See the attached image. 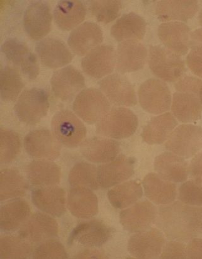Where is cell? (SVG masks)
I'll return each mask as SVG.
<instances>
[{"instance_id": "1", "label": "cell", "mask_w": 202, "mask_h": 259, "mask_svg": "<svg viewBox=\"0 0 202 259\" xmlns=\"http://www.w3.org/2000/svg\"><path fill=\"white\" fill-rule=\"evenodd\" d=\"M155 222L169 239L189 242L201 232L202 206L175 201L158 208Z\"/></svg>"}, {"instance_id": "2", "label": "cell", "mask_w": 202, "mask_h": 259, "mask_svg": "<svg viewBox=\"0 0 202 259\" xmlns=\"http://www.w3.org/2000/svg\"><path fill=\"white\" fill-rule=\"evenodd\" d=\"M139 125L135 113L124 107L111 109L97 123L96 133L101 137L112 140H124L132 137Z\"/></svg>"}, {"instance_id": "3", "label": "cell", "mask_w": 202, "mask_h": 259, "mask_svg": "<svg viewBox=\"0 0 202 259\" xmlns=\"http://www.w3.org/2000/svg\"><path fill=\"white\" fill-rule=\"evenodd\" d=\"M49 108L47 92L42 89L32 88L22 92L15 103L14 111L20 121L35 125L47 116Z\"/></svg>"}, {"instance_id": "4", "label": "cell", "mask_w": 202, "mask_h": 259, "mask_svg": "<svg viewBox=\"0 0 202 259\" xmlns=\"http://www.w3.org/2000/svg\"><path fill=\"white\" fill-rule=\"evenodd\" d=\"M148 61L152 72L164 81H178L186 70L180 56L162 46H150Z\"/></svg>"}, {"instance_id": "5", "label": "cell", "mask_w": 202, "mask_h": 259, "mask_svg": "<svg viewBox=\"0 0 202 259\" xmlns=\"http://www.w3.org/2000/svg\"><path fill=\"white\" fill-rule=\"evenodd\" d=\"M51 129L60 144L68 148L80 145L87 135V128L83 122L68 110H61L54 115Z\"/></svg>"}, {"instance_id": "6", "label": "cell", "mask_w": 202, "mask_h": 259, "mask_svg": "<svg viewBox=\"0 0 202 259\" xmlns=\"http://www.w3.org/2000/svg\"><path fill=\"white\" fill-rule=\"evenodd\" d=\"M165 147L183 158H193L202 150V127L191 124L179 125L166 141Z\"/></svg>"}, {"instance_id": "7", "label": "cell", "mask_w": 202, "mask_h": 259, "mask_svg": "<svg viewBox=\"0 0 202 259\" xmlns=\"http://www.w3.org/2000/svg\"><path fill=\"white\" fill-rule=\"evenodd\" d=\"M73 111L88 124L98 123L111 110V103L101 91L94 88L83 90L75 97Z\"/></svg>"}, {"instance_id": "8", "label": "cell", "mask_w": 202, "mask_h": 259, "mask_svg": "<svg viewBox=\"0 0 202 259\" xmlns=\"http://www.w3.org/2000/svg\"><path fill=\"white\" fill-rule=\"evenodd\" d=\"M138 96L140 106L149 114L159 115L170 110L172 96L165 81L161 79H147L139 87Z\"/></svg>"}, {"instance_id": "9", "label": "cell", "mask_w": 202, "mask_h": 259, "mask_svg": "<svg viewBox=\"0 0 202 259\" xmlns=\"http://www.w3.org/2000/svg\"><path fill=\"white\" fill-rule=\"evenodd\" d=\"M166 243L165 234L158 228H149L135 233L128 242V250L134 257L153 258L162 253Z\"/></svg>"}, {"instance_id": "10", "label": "cell", "mask_w": 202, "mask_h": 259, "mask_svg": "<svg viewBox=\"0 0 202 259\" xmlns=\"http://www.w3.org/2000/svg\"><path fill=\"white\" fill-rule=\"evenodd\" d=\"M24 143L28 155L37 160L53 161L60 155L61 144L47 129L32 131L25 137Z\"/></svg>"}, {"instance_id": "11", "label": "cell", "mask_w": 202, "mask_h": 259, "mask_svg": "<svg viewBox=\"0 0 202 259\" xmlns=\"http://www.w3.org/2000/svg\"><path fill=\"white\" fill-rule=\"evenodd\" d=\"M99 87L110 103L114 106L133 107L137 103L134 86L122 74H112L105 77L99 82Z\"/></svg>"}, {"instance_id": "12", "label": "cell", "mask_w": 202, "mask_h": 259, "mask_svg": "<svg viewBox=\"0 0 202 259\" xmlns=\"http://www.w3.org/2000/svg\"><path fill=\"white\" fill-rule=\"evenodd\" d=\"M85 84L83 74L72 66L56 71L51 79L54 95L64 102L70 101L77 96L83 91Z\"/></svg>"}, {"instance_id": "13", "label": "cell", "mask_w": 202, "mask_h": 259, "mask_svg": "<svg viewBox=\"0 0 202 259\" xmlns=\"http://www.w3.org/2000/svg\"><path fill=\"white\" fill-rule=\"evenodd\" d=\"M113 230L100 220H93L79 223L69 238V243L93 248L100 247L112 237Z\"/></svg>"}, {"instance_id": "14", "label": "cell", "mask_w": 202, "mask_h": 259, "mask_svg": "<svg viewBox=\"0 0 202 259\" xmlns=\"http://www.w3.org/2000/svg\"><path fill=\"white\" fill-rule=\"evenodd\" d=\"M2 52L30 80H34L39 74L37 58L26 44L15 38L5 41L2 46Z\"/></svg>"}, {"instance_id": "15", "label": "cell", "mask_w": 202, "mask_h": 259, "mask_svg": "<svg viewBox=\"0 0 202 259\" xmlns=\"http://www.w3.org/2000/svg\"><path fill=\"white\" fill-rule=\"evenodd\" d=\"M157 211L151 202H137L120 212L119 222L128 232H142L150 228L155 222Z\"/></svg>"}, {"instance_id": "16", "label": "cell", "mask_w": 202, "mask_h": 259, "mask_svg": "<svg viewBox=\"0 0 202 259\" xmlns=\"http://www.w3.org/2000/svg\"><path fill=\"white\" fill-rule=\"evenodd\" d=\"M135 165L134 158L120 155L109 162L99 165L98 167L99 187L110 188L129 180L134 175Z\"/></svg>"}, {"instance_id": "17", "label": "cell", "mask_w": 202, "mask_h": 259, "mask_svg": "<svg viewBox=\"0 0 202 259\" xmlns=\"http://www.w3.org/2000/svg\"><path fill=\"white\" fill-rule=\"evenodd\" d=\"M116 66V51L113 47L101 45L94 48L82 61L84 72L94 78L110 75Z\"/></svg>"}, {"instance_id": "18", "label": "cell", "mask_w": 202, "mask_h": 259, "mask_svg": "<svg viewBox=\"0 0 202 259\" xmlns=\"http://www.w3.org/2000/svg\"><path fill=\"white\" fill-rule=\"evenodd\" d=\"M51 23L52 15L47 3L33 2L25 12L24 29L33 40H42L47 36L50 32Z\"/></svg>"}, {"instance_id": "19", "label": "cell", "mask_w": 202, "mask_h": 259, "mask_svg": "<svg viewBox=\"0 0 202 259\" xmlns=\"http://www.w3.org/2000/svg\"><path fill=\"white\" fill-rule=\"evenodd\" d=\"M57 222L45 212H35L29 217L19 230V235L30 243H42L57 237Z\"/></svg>"}, {"instance_id": "20", "label": "cell", "mask_w": 202, "mask_h": 259, "mask_svg": "<svg viewBox=\"0 0 202 259\" xmlns=\"http://www.w3.org/2000/svg\"><path fill=\"white\" fill-rule=\"evenodd\" d=\"M148 51L139 40L124 41L117 46L116 66L121 73L135 72L142 70L148 60Z\"/></svg>"}, {"instance_id": "21", "label": "cell", "mask_w": 202, "mask_h": 259, "mask_svg": "<svg viewBox=\"0 0 202 259\" xmlns=\"http://www.w3.org/2000/svg\"><path fill=\"white\" fill-rule=\"evenodd\" d=\"M35 51L43 65L51 69L65 66L73 60V55L63 41L53 37L41 40L35 46Z\"/></svg>"}, {"instance_id": "22", "label": "cell", "mask_w": 202, "mask_h": 259, "mask_svg": "<svg viewBox=\"0 0 202 259\" xmlns=\"http://www.w3.org/2000/svg\"><path fill=\"white\" fill-rule=\"evenodd\" d=\"M158 36L169 50L179 56L188 53L190 48L191 30L181 22L163 23L158 28Z\"/></svg>"}, {"instance_id": "23", "label": "cell", "mask_w": 202, "mask_h": 259, "mask_svg": "<svg viewBox=\"0 0 202 259\" xmlns=\"http://www.w3.org/2000/svg\"><path fill=\"white\" fill-rule=\"evenodd\" d=\"M32 201L40 211L50 216L60 217L66 211V194L60 187H37L32 192Z\"/></svg>"}, {"instance_id": "24", "label": "cell", "mask_w": 202, "mask_h": 259, "mask_svg": "<svg viewBox=\"0 0 202 259\" xmlns=\"http://www.w3.org/2000/svg\"><path fill=\"white\" fill-rule=\"evenodd\" d=\"M103 38L101 28L95 23L87 22L71 32L68 45L76 55L84 56L100 46Z\"/></svg>"}, {"instance_id": "25", "label": "cell", "mask_w": 202, "mask_h": 259, "mask_svg": "<svg viewBox=\"0 0 202 259\" xmlns=\"http://www.w3.org/2000/svg\"><path fill=\"white\" fill-rule=\"evenodd\" d=\"M154 169L160 178L173 183H184L190 176L189 165L186 159L170 151H166L156 156Z\"/></svg>"}, {"instance_id": "26", "label": "cell", "mask_w": 202, "mask_h": 259, "mask_svg": "<svg viewBox=\"0 0 202 259\" xmlns=\"http://www.w3.org/2000/svg\"><path fill=\"white\" fill-rule=\"evenodd\" d=\"M82 155L94 163L109 162L118 156L119 143L106 137H94L84 141L80 147Z\"/></svg>"}, {"instance_id": "27", "label": "cell", "mask_w": 202, "mask_h": 259, "mask_svg": "<svg viewBox=\"0 0 202 259\" xmlns=\"http://www.w3.org/2000/svg\"><path fill=\"white\" fill-rule=\"evenodd\" d=\"M67 206L71 213L78 219H91L99 211L98 197L87 187H72L68 192Z\"/></svg>"}, {"instance_id": "28", "label": "cell", "mask_w": 202, "mask_h": 259, "mask_svg": "<svg viewBox=\"0 0 202 259\" xmlns=\"http://www.w3.org/2000/svg\"><path fill=\"white\" fill-rule=\"evenodd\" d=\"M142 186L145 196L157 205L171 204L178 196L176 184L160 178L156 173L147 174L143 180Z\"/></svg>"}, {"instance_id": "29", "label": "cell", "mask_w": 202, "mask_h": 259, "mask_svg": "<svg viewBox=\"0 0 202 259\" xmlns=\"http://www.w3.org/2000/svg\"><path fill=\"white\" fill-rule=\"evenodd\" d=\"M178 126V121L170 112L156 115L145 125L142 133L144 142L150 145H158L168 140Z\"/></svg>"}, {"instance_id": "30", "label": "cell", "mask_w": 202, "mask_h": 259, "mask_svg": "<svg viewBox=\"0 0 202 259\" xmlns=\"http://www.w3.org/2000/svg\"><path fill=\"white\" fill-rule=\"evenodd\" d=\"M198 10L197 1L164 0L158 2L156 14L161 21L181 22L192 19Z\"/></svg>"}, {"instance_id": "31", "label": "cell", "mask_w": 202, "mask_h": 259, "mask_svg": "<svg viewBox=\"0 0 202 259\" xmlns=\"http://www.w3.org/2000/svg\"><path fill=\"white\" fill-rule=\"evenodd\" d=\"M147 24L145 20L135 13L123 15L112 25L111 35L119 42L142 39L146 33Z\"/></svg>"}, {"instance_id": "32", "label": "cell", "mask_w": 202, "mask_h": 259, "mask_svg": "<svg viewBox=\"0 0 202 259\" xmlns=\"http://www.w3.org/2000/svg\"><path fill=\"white\" fill-rule=\"evenodd\" d=\"M31 208L26 201L15 199L7 202L0 210V228L11 232L21 228L30 217Z\"/></svg>"}, {"instance_id": "33", "label": "cell", "mask_w": 202, "mask_h": 259, "mask_svg": "<svg viewBox=\"0 0 202 259\" xmlns=\"http://www.w3.org/2000/svg\"><path fill=\"white\" fill-rule=\"evenodd\" d=\"M171 107L174 117L184 124L197 121L201 116L202 104L193 95L176 92Z\"/></svg>"}, {"instance_id": "34", "label": "cell", "mask_w": 202, "mask_h": 259, "mask_svg": "<svg viewBox=\"0 0 202 259\" xmlns=\"http://www.w3.org/2000/svg\"><path fill=\"white\" fill-rule=\"evenodd\" d=\"M26 174L29 183L34 186H56L60 182V168L52 161H31L27 166Z\"/></svg>"}, {"instance_id": "35", "label": "cell", "mask_w": 202, "mask_h": 259, "mask_svg": "<svg viewBox=\"0 0 202 259\" xmlns=\"http://www.w3.org/2000/svg\"><path fill=\"white\" fill-rule=\"evenodd\" d=\"M86 10L80 1H60L54 10L56 24L60 29L68 31L78 26L85 19Z\"/></svg>"}, {"instance_id": "36", "label": "cell", "mask_w": 202, "mask_h": 259, "mask_svg": "<svg viewBox=\"0 0 202 259\" xmlns=\"http://www.w3.org/2000/svg\"><path fill=\"white\" fill-rule=\"evenodd\" d=\"M143 194L141 184L136 181H130L112 187L107 192V198L115 208L122 209L137 203Z\"/></svg>"}, {"instance_id": "37", "label": "cell", "mask_w": 202, "mask_h": 259, "mask_svg": "<svg viewBox=\"0 0 202 259\" xmlns=\"http://www.w3.org/2000/svg\"><path fill=\"white\" fill-rule=\"evenodd\" d=\"M29 188V182L19 171L3 169L0 172V200L18 199L24 196Z\"/></svg>"}, {"instance_id": "38", "label": "cell", "mask_w": 202, "mask_h": 259, "mask_svg": "<svg viewBox=\"0 0 202 259\" xmlns=\"http://www.w3.org/2000/svg\"><path fill=\"white\" fill-rule=\"evenodd\" d=\"M24 87V81L17 68L7 66L2 69L0 73V94L3 101H15L19 98Z\"/></svg>"}, {"instance_id": "39", "label": "cell", "mask_w": 202, "mask_h": 259, "mask_svg": "<svg viewBox=\"0 0 202 259\" xmlns=\"http://www.w3.org/2000/svg\"><path fill=\"white\" fill-rule=\"evenodd\" d=\"M32 253L30 242L20 236L3 235L0 237L1 258H27Z\"/></svg>"}, {"instance_id": "40", "label": "cell", "mask_w": 202, "mask_h": 259, "mask_svg": "<svg viewBox=\"0 0 202 259\" xmlns=\"http://www.w3.org/2000/svg\"><path fill=\"white\" fill-rule=\"evenodd\" d=\"M68 181L71 187L98 189V168L93 164L86 161L76 163L69 174Z\"/></svg>"}, {"instance_id": "41", "label": "cell", "mask_w": 202, "mask_h": 259, "mask_svg": "<svg viewBox=\"0 0 202 259\" xmlns=\"http://www.w3.org/2000/svg\"><path fill=\"white\" fill-rule=\"evenodd\" d=\"M21 149V140L14 131L4 129L0 131V163H11L16 159Z\"/></svg>"}, {"instance_id": "42", "label": "cell", "mask_w": 202, "mask_h": 259, "mask_svg": "<svg viewBox=\"0 0 202 259\" xmlns=\"http://www.w3.org/2000/svg\"><path fill=\"white\" fill-rule=\"evenodd\" d=\"M122 4L120 1H92L90 10L98 22L107 24L119 16Z\"/></svg>"}, {"instance_id": "43", "label": "cell", "mask_w": 202, "mask_h": 259, "mask_svg": "<svg viewBox=\"0 0 202 259\" xmlns=\"http://www.w3.org/2000/svg\"><path fill=\"white\" fill-rule=\"evenodd\" d=\"M178 199L183 203L195 207L202 206V182L191 179L184 182L179 188Z\"/></svg>"}, {"instance_id": "44", "label": "cell", "mask_w": 202, "mask_h": 259, "mask_svg": "<svg viewBox=\"0 0 202 259\" xmlns=\"http://www.w3.org/2000/svg\"><path fill=\"white\" fill-rule=\"evenodd\" d=\"M32 255L33 258L36 259H64L68 257L62 243L52 238L42 242L35 248Z\"/></svg>"}, {"instance_id": "45", "label": "cell", "mask_w": 202, "mask_h": 259, "mask_svg": "<svg viewBox=\"0 0 202 259\" xmlns=\"http://www.w3.org/2000/svg\"><path fill=\"white\" fill-rule=\"evenodd\" d=\"M176 91L193 95L197 97L202 104V79L186 76L179 79L175 84Z\"/></svg>"}, {"instance_id": "46", "label": "cell", "mask_w": 202, "mask_h": 259, "mask_svg": "<svg viewBox=\"0 0 202 259\" xmlns=\"http://www.w3.org/2000/svg\"><path fill=\"white\" fill-rule=\"evenodd\" d=\"M160 257L171 259L186 258L187 257L186 246L179 241H169L164 246Z\"/></svg>"}, {"instance_id": "47", "label": "cell", "mask_w": 202, "mask_h": 259, "mask_svg": "<svg viewBox=\"0 0 202 259\" xmlns=\"http://www.w3.org/2000/svg\"><path fill=\"white\" fill-rule=\"evenodd\" d=\"M186 63L191 72L202 78V55L191 51L186 58Z\"/></svg>"}, {"instance_id": "48", "label": "cell", "mask_w": 202, "mask_h": 259, "mask_svg": "<svg viewBox=\"0 0 202 259\" xmlns=\"http://www.w3.org/2000/svg\"><path fill=\"white\" fill-rule=\"evenodd\" d=\"M189 171L192 179L202 182V150L193 156L189 165Z\"/></svg>"}, {"instance_id": "49", "label": "cell", "mask_w": 202, "mask_h": 259, "mask_svg": "<svg viewBox=\"0 0 202 259\" xmlns=\"http://www.w3.org/2000/svg\"><path fill=\"white\" fill-rule=\"evenodd\" d=\"M187 257L191 259H202V239L193 238L186 246Z\"/></svg>"}, {"instance_id": "50", "label": "cell", "mask_w": 202, "mask_h": 259, "mask_svg": "<svg viewBox=\"0 0 202 259\" xmlns=\"http://www.w3.org/2000/svg\"><path fill=\"white\" fill-rule=\"evenodd\" d=\"M190 48L194 52L202 55V29H198L191 33Z\"/></svg>"}, {"instance_id": "51", "label": "cell", "mask_w": 202, "mask_h": 259, "mask_svg": "<svg viewBox=\"0 0 202 259\" xmlns=\"http://www.w3.org/2000/svg\"><path fill=\"white\" fill-rule=\"evenodd\" d=\"M76 258H106L104 253L96 250H86L75 255Z\"/></svg>"}, {"instance_id": "52", "label": "cell", "mask_w": 202, "mask_h": 259, "mask_svg": "<svg viewBox=\"0 0 202 259\" xmlns=\"http://www.w3.org/2000/svg\"><path fill=\"white\" fill-rule=\"evenodd\" d=\"M199 22H200V24L202 25V10L200 15H199Z\"/></svg>"}, {"instance_id": "53", "label": "cell", "mask_w": 202, "mask_h": 259, "mask_svg": "<svg viewBox=\"0 0 202 259\" xmlns=\"http://www.w3.org/2000/svg\"><path fill=\"white\" fill-rule=\"evenodd\" d=\"M201 232H202V222H201Z\"/></svg>"}]
</instances>
